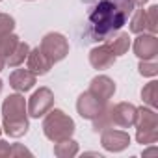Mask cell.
<instances>
[{
	"mask_svg": "<svg viewBox=\"0 0 158 158\" xmlns=\"http://www.w3.org/2000/svg\"><path fill=\"white\" fill-rule=\"evenodd\" d=\"M145 23H147V32L156 35L158 32V6H151L149 10H145Z\"/></svg>",
	"mask_w": 158,
	"mask_h": 158,
	"instance_id": "7402d4cb",
	"label": "cell"
},
{
	"mask_svg": "<svg viewBox=\"0 0 158 158\" xmlns=\"http://www.w3.org/2000/svg\"><path fill=\"white\" fill-rule=\"evenodd\" d=\"M6 67V58H2V56H0V71H2Z\"/></svg>",
	"mask_w": 158,
	"mask_h": 158,
	"instance_id": "83f0119b",
	"label": "cell"
},
{
	"mask_svg": "<svg viewBox=\"0 0 158 158\" xmlns=\"http://www.w3.org/2000/svg\"><path fill=\"white\" fill-rule=\"evenodd\" d=\"M37 76L30 71V69H15L10 74V86L17 91V93H26L35 86Z\"/></svg>",
	"mask_w": 158,
	"mask_h": 158,
	"instance_id": "4fadbf2b",
	"label": "cell"
},
{
	"mask_svg": "<svg viewBox=\"0 0 158 158\" xmlns=\"http://www.w3.org/2000/svg\"><path fill=\"white\" fill-rule=\"evenodd\" d=\"M19 41H21L19 35H15L13 32L2 35V37H0V56H2V58H8V56L15 50V47L19 45Z\"/></svg>",
	"mask_w": 158,
	"mask_h": 158,
	"instance_id": "ac0fdd59",
	"label": "cell"
},
{
	"mask_svg": "<svg viewBox=\"0 0 158 158\" xmlns=\"http://www.w3.org/2000/svg\"><path fill=\"white\" fill-rule=\"evenodd\" d=\"M19 154H32L26 147H23L21 143H13L11 145V156H19Z\"/></svg>",
	"mask_w": 158,
	"mask_h": 158,
	"instance_id": "d4e9b609",
	"label": "cell"
},
{
	"mask_svg": "<svg viewBox=\"0 0 158 158\" xmlns=\"http://www.w3.org/2000/svg\"><path fill=\"white\" fill-rule=\"evenodd\" d=\"M2 88H4V82H2V80H0V93H2Z\"/></svg>",
	"mask_w": 158,
	"mask_h": 158,
	"instance_id": "f1b7e54d",
	"label": "cell"
},
{
	"mask_svg": "<svg viewBox=\"0 0 158 158\" xmlns=\"http://www.w3.org/2000/svg\"><path fill=\"white\" fill-rule=\"evenodd\" d=\"M54 106V93L48 89V88H39L37 91L32 93L30 101L26 102V108H28V115L34 117V119H39L43 117L50 108Z\"/></svg>",
	"mask_w": 158,
	"mask_h": 158,
	"instance_id": "8992f818",
	"label": "cell"
},
{
	"mask_svg": "<svg viewBox=\"0 0 158 158\" xmlns=\"http://www.w3.org/2000/svg\"><path fill=\"white\" fill-rule=\"evenodd\" d=\"M115 60H117V56L110 50V47L106 43L99 45V47H93L89 50V63H91L93 69H99V71L110 69L115 63Z\"/></svg>",
	"mask_w": 158,
	"mask_h": 158,
	"instance_id": "7c38bea8",
	"label": "cell"
},
{
	"mask_svg": "<svg viewBox=\"0 0 158 158\" xmlns=\"http://www.w3.org/2000/svg\"><path fill=\"white\" fill-rule=\"evenodd\" d=\"M106 45L110 47V50L115 54V56H123L128 52L130 48V35L127 32H119V34H114L110 39H106Z\"/></svg>",
	"mask_w": 158,
	"mask_h": 158,
	"instance_id": "9a60e30c",
	"label": "cell"
},
{
	"mask_svg": "<svg viewBox=\"0 0 158 158\" xmlns=\"http://www.w3.org/2000/svg\"><path fill=\"white\" fill-rule=\"evenodd\" d=\"M106 104H108V102H102V101H99L97 97H93L89 91H86V93H82L80 97H78V101H76V112L80 114L82 119L93 121V119L106 108Z\"/></svg>",
	"mask_w": 158,
	"mask_h": 158,
	"instance_id": "9c48e42d",
	"label": "cell"
},
{
	"mask_svg": "<svg viewBox=\"0 0 158 158\" xmlns=\"http://www.w3.org/2000/svg\"><path fill=\"white\" fill-rule=\"evenodd\" d=\"M93 97H97L102 102H110V99L115 93V82L106 74H99L89 82V89H88Z\"/></svg>",
	"mask_w": 158,
	"mask_h": 158,
	"instance_id": "8fae6325",
	"label": "cell"
},
{
	"mask_svg": "<svg viewBox=\"0 0 158 158\" xmlns=\"http://www.w3.org/2000/svg\"><path fill=\"white\" fill-rule=\"evenodd\" d=\"M134 54L139 60H156L158 56V39L152 34H138V37L134 39Z\"/></svg>",
	"mask_w": 158,
	"mask_h": 158,
	"instance_id": "30bf717a",
	"label": "cell"
},
{
	"mask_svg": "<svg viewBox=\"0 0 158 158\" xmlns=\"http://www.w3.org/2000/svg\"><path fill=\"white\" fill-rule=\"evenodd\" d=\"M6 156H11V145L4 139H0V158H6Z\"/></svg>",
	"mask_w": 158,
	"mask_h": 158,
	"instance_id": "484cf974",
	"label": "cell"
},
{
	"mask_svg": "<svg viewBox=\"0 0 158 158\" xmlns=\"http://www.w3.org/2000/svg\"><path fill=\"white\" fill-rule=\"evenodd\" d=\"M43 134L50 139V141H61L67 138H73L74 134V121L60 108H50L45 115H43Z\"/></svg>",
	"mask_w": 158,
	"mask_h": 158,
	"instance_id": "3957f363",
	"label": "cell"
},
{
	"mask_svg": "<svg viewBox=\"0 0 158 158\" xmlns=\"http://www.w3.org/2000/svg\"><path fill=\"white\" fill-rule=\"evenodd\" d=\"M132 2L136 4V6H143V4H147L149 0H132Z\"/></svg>",
	"mask_w": 158,
	"mask_h": 158,
	"instance_id": "4316f807",
	"label": "cell"
},
{
	"mask_svg": "<svg viewBox=\"0 0 158 158\" xmlns=\"http://www.w3.org/2000/svg\"><path fill=\"white\" fill-rule=\"evenodd\" d=\"M54 154H56L58 158H73V156L78 154V143H76L73 138L56 141V143H54Z\"/></svg>",
	"mask_w": 158,
	"mask_h": 158,
	"instance_id": "2e32d148",
	"label": "cell"
},
{
	"mask_svg": "<svg viewBox=\"0 0 158 158\" xmlns=\"http://www.w3.org/2000/svg\"><path fill=\"white\" fill-rule=\"evenodd\" d=\"M52 61L41 52V48L39 47H35V48H30V52H28V56H26V67L35 74V76H41V74H47L50 69H52Z\"/></svg>",
	"mask_w": 158,
	"mask_h": 158,
	"instance_id": "5bb4252c",
	"label": "cell"
},
{
	"mask_svg": "<svg viewBox=\"0 0 158 158\" xmlns=\"http://www.w3.org/2000/svg\"><path fill=\"white\" fill-rule=\"evenodd\" d=\"M39 48L52 63H58V61L65 60V56L69 54V41L65 35H61L58 32H48L47 35H43Z\"/></svg>",
	"mask_w": 158,
	"mask_h": 158,
	"instance_id": "5b68a950",
	"label": "cell"
},
{
	"mask_svg": "<svg viewBox=\"0 0 158 158\" xmlns=\"http://www.w3.org/2000/svg\"><path fill=\"white\" fill-rule=\"evenodd\" d=\"M13 28H15V19L10 13H0V37L11 34Z\"/></svg>",
	"mask_w": 158,
	"mask_h": 158,
	"instance_id": "cb8c5ba5",
	"label": "cell"
},
{
	"mask_svg": "<svg viewBox=\"0 0 158 158\" xmlns=\"http://www.w3.org/2000/svg\"><path fill=\"white\" fill-rule=\"evenodd\" d=\"M0 136H2V127H0Z\"/></svg>",
	"mask_w": 158,
	"mask_h": 158,
	"instance_id": "f546056e",
	"label": "cell"
},
{
	"mask_svg": "<svg viewBox=\"0 0 158 158\" xmlns=\"http://www.w3.org/2000/svg\"><path fill=\"white\" fill-rule=\"evenodd\" d=\"M2 114H4V123L2 128L10 138H21L28 132L30 123H28V108H26V99L21 93L8 95L2 102Z\"/></svg>",
	"mask_w": 158,
	"mask_h": 158,
	"instance_id": "7a4b0ae2",
	"label": "cell"
},
{
	"mask_svg": "<svg viewBox=\"0 0 158 158\" xmlns=\"http://www.w3.org/2000/svg\"><path fill=\"white\" fill-rule=\"evenodd\" d=\"M28 52H30L28 43L19 41V45L15 47V50H13V52L6 58V65H10V67H19L21 63H24V60H26Z\"/></svg>",
	"mask_w": 158,
	"mask_h": 158,
	"instance_id": "e0dca14e",
	"label": "cell"
},
{
	"mask_svg": "<svg viewBox=\"0 0 158 158\" xmlns=\"http://www.w3.org/2000/svg\"><path fill=\"white\" fill-rule=\"evenodd\" d=\"M138 71H139L141 76L154 78L158 74V63H156V60H141L139 65H138Z\"/></svg>",
	"mask_w": 158,
	"mask_h": 158,
	"instance_id": "603a6c76",
	"label": "cell"
},
{
	"mask_svg": "<svg viewBox=\"0 0 158 158\" xmlns=\"http://www.w3.org/2000/svg\"><path fill=\"white\" fill-rule=\"evenodd\" d=\"M0 2H2V0H0Z\"/></svg>",
	"mask_w": 158,
	"mask_h": 158,
	"instance_id": "4dcf8cb0",
	"label": "cell"
},
{
	"mask_svg": "<svg viewBox=\"0 0 158 158\" xmlns=\"http://www.w3.org/2000/svg\"><path fill=\"white\" fill-rule=\"evenodd\" d=\"M110 102L106 104V108L93 119V130L95 132H102L104 128H110L112 127V119H110Z\"/></svg>",
	"mask_w": 158,
	"mask_h": 158,
	"instance_id": "44dd1931",
	"label": "cell"
},
{
	"mask_svg": "<svg viewBox=\"0 0 158 158\" xmlns=\"http://www.w3.org/2000/svg\"><path fill=\"white\" fill-rule=\"evenodd\" d=\"M136 10L132 0H95L88 13L89 41H106L117 34Z\"/></svg>",
	"mask_w": 158,
	"mask_h": 158,
	"instance_id": "6da1fadb",
	"label": "cell"
},
{
	"mask_svg": "<svg viewBox=\"0 0 158 158\" xmlns=\"http://www.w3.org/2000/svg\"><path fill=\"white\" fill-rule=\"evenodd\" d=\"M101 145L110 152H121L130 145V136L125 130H117L110 127L101 132Z\"/></svg>",
	"mask_w": 158,
	"mask_h": 158,
	"instance_id": "52a82bcc",
	"label": "cell"
},
{
	"mask_svg": "<svg viewBox=\"0 0 158 158\" xmlns=\"http://www.w3.org/2000/svg\"><path fill=\"white\" fill-rule=\"evenodd\" d=\"M128 30H130L132 34H143V32H147L145 10H136V11H132V19H130Z\"/></svg>",
	"mask_w": 158,
	"mask_h": 158,
	"instance_id": "d6986e66",
	"label": "cell"
},
{
	"mask_svg": "<svg viewBox=\"0 0 158 158\" xmlns=\"http://www.w3.org/2000/svg\"><path fill=\"white\" fill-rule=\"evenodd\" d=\"M156 88H158V82L156 80H151L143 89H141V99H143V102L147 104V106H151V108H156V104H158V97H156Z\"/></svg>",
	"mask_w": 158,
	"mask_h": 158,
	"instance_id": "ffe728a7",
	"label": "cell"
},
{
	"mask_svg": "<svg viewBox=\"0 0 158 158\" xmlns=\"http://www.w3.org/2000/svg\"><path fill=\"white\" fill-rule=\"evenodd\" d=\"M136 114H138V108H136L134 104H130V102H117L115 106L110 108L112 125L121 127V128H130V127H134Z\"/></svg>",
	"mask_w": 158,
	"mask_h": 158,
	"instance_id": "ba28073f",
	"label": "cell"
},
{
	"mask_svg": "<svg viewBox=\"0 0 158 158\" xmlns=\"http://www.w3.org/2000/svg\"><path fill=\"white\" fill-rule=\"evenodd\" d=\"M136 139L141 145H152L158 139V115L152 108L141 106L136 114Z\"/></svg>",
	"mask_w": 158,
	"mask_h": 158,
	"instance_id": "277c9868",
	"label": "cell"
}]
</instances>
